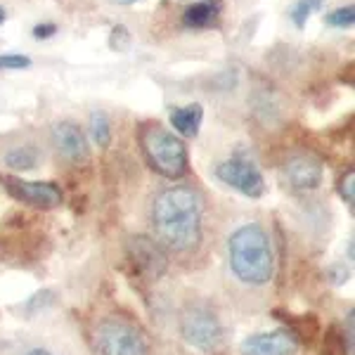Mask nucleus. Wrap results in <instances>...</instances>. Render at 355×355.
Wrapping results in <instances>:
<instances>
[{"label":"nucleus","instance_id":"f257e3e1","mask_svg":"<svg viewBox=\"0 0 355 355\" xmlns=\"http://www.w3.org/2000/svg\"><path fill=\"white\" fill-rule=\"evenodd\" d=\"M152 227L159 244L175 254L194 251L202 242V197L192 187H168L152 204Z\"/></svg>","mask_w":355,"mask_h":355},{"label":"nucleus","instance_id":"f03ea898","mask_svg":"<svg viewBox=\"0 0 355 355\" xmlns=\"http://www.w3.org/2000/svg\"><path fill=\"white\" fill-rule=\"evenodd\" d=\"M227 259L237 279L251 287H263L272 279L275 256L268 232L256 223L242 225L227 242Z\"/></svg>","mask_w":355,"mask_h":355},{"label":"nucleus","instance_id":"7ed1b4c3","mask_svg":"<svg viewBox=\"0 0 355 355\" xmlns=\"http://www.w3.org/2000/svg\"><path fill=\"white\" fill-rule=\"evenodd\" d=\"M145 159L157 173L178 180L187 173V150L180 137H175L164 125H145L140 133Z\"/></svg>","mask_w":355,"mask_h":355},{"label":"nucleus","instance_id":"20e7f679","mask_svg":"<svg viewBox=\"0 0 355 355\" xmlns=\"http://www.w3.org/2000/svg\"><path fill=\"white\" fill-rule=\"evenodd\" d=\"M97 348L102 355H147L150 343L135 324L110 318L97 327Z\"/></svg>","mask_w":355,"mask_h":355},{"label":"nucleus","instance_id":"39448f33","mask_svg":"<svg viewBox=\"0 0 355 355\" xmlns=\"http://www.w3.org/2000/svg\"><path fill=\"white\" fill-rule=\"evenodd\" d=\"M180 334L197 351H214L223 341V327L216 313L206 306H190L180 315Z\"/></svg>","mask_w":355,"mask_h":355},{"label":"nucleus","instance_id":"423d86ee","mask_svg":"<svg viewBox=\"0 0 355 355\" xmlns=\"http://www.w3.org/2000/svg\"><path fill=\"white\" fill-rule=\"evenodd\" d=\"M216 178L220 182H225L227 187L242 192L244 197L259 199L266 192V180L263 173L259 171V166L244 157H232L227 162H223L216 166Z\"/></svg>","mask_w":355,"mask_h":355},{"label":"nucleus","instance_id":"0eeeda50","mask_svg":"<svg viewBox=\"0 0 355 355\" xmlns=\"http://www.w3.org/2000/svg\"><path fill=\"white\" fill-rule=\"evenodd\" d=\"M125 254H128V261L133 263L135 270L147 279H159L168 268V256H166L164 246L157 239L145 237V234L130 237L125 244Z\"/></svg>","mask_w":355,"mask_h":355},{"label":"nucleus","instance_id":"6e6552de","mask_svg":"<svg viewBox=\"0 0 355 355\" xmlns=\"http://www.w3.org/2000/svg\"><path fill=\"white\" fill-rule=\"evenodd\" d=\"M3 187L15 197L17 202L36 206V209H55L62 204V190L55 182H38V180H21L15 175H0Z\"/></svg>","mask_w":355,"mask_h":355},{"label":"nucleus","instance_id":"1a4fd4ad","mask_svg":"<svg viewBox=\"0 0 355 355\" xmlns=\"http://www.w3.org/2000/svg\"><path fill=\"white\" fill-rule=\"evenodd\" d=\"M242 355H296L299 341L291 331H261V334L246 336L239 346Z\"/></svg>","mask_w":355,"mask_h":355},{"label":"nucleus","instance_id":"9d476101","mask_svg":"<svg viewBox=\"0 0 355 355\" xmlns=\"http://www.w3.org/2000/svg\"><path fill=\"white\" fill-rule=\"evenodd\" d=\"M284 180L296 192L318 190L320 182H322V164L315 157H311V154H301V157L289 159L287 166H284Z\"/></svg>","mask_w":355,"mask_h":355},{"label":"nucleus","instance_id":"9b49d317","mask_svg":"<svg viewBox=\"0 0 355 355\" xmlns=\"http://www.w3.org/2000/svg\"><path fill=\"white\" fill-rule=\"evenodd\" d=\"M50 137H53V145L57 147V152L64 159H69V162L88 159V142H85L83 130L73 121H57L53 130H50Z\"/></svg>","mask_w":355,"mask_h":355},{"label":"nucleus","instance_id":"f8f14e48","mask_svg":"<svg viewBox=\"0 0 355 355\" xmlns=\"http://www.w3.org/2000/svg\"><path fill=\"white\" fill-rule=\"evenodd\" d=\"M220 17V0H199L190 5L182 15V24L187 28H209L218 24Z\"/></svg>","mask_w":355,"mask_h":355},{"label":"nucleus","instance_id":"ddd939ff","mask_svg":"<svg viewBox=\"0 0 355 355\" xmlns=\"http://www.w3.org/2000/svg\"><path fill=\"white\" fill-rule=\"evenodd\" d=\"M204 121V110L202 105H187V107H178L171 112V125L175 128L178 135L182 137H194L202 128Z\"/></svg>","mask_w":355,"mask_h":355},{"label":"nucleus","instance_id":"4468645a","mask_svg":"<svg viewBox=\"0 0 355 355\" xmlns=\"http://www.w3.org/2000/svg\"><path fill=\"white\" fill-rule=\"evenodd\" d=\"M5 164L15 171H31L38 164V152L33 147H17V150L5 154Z\"/></svg>","mask_w":355,"mask_h":355},{"label":"nucleus","instance_id":"2eb2a0df","mask_svg":"<svg viewBox=\"0 0 355 355\" xmlns=\"http://www.w3.org/2000/svg\"><path fill=\"white\" fill-rule=\"evenodd\" d=\"M90 133H93V140L97 142L100 147H110V140H112V125H110V119H107L105 112H93L90 114Z\"/></svg>","mask_w":355,"mask_h":355},{"label":"nucleus","instance_id":"dca6fc26","mask_svg":"<svg viewBox=\"0 0 355 355\" xmlns=\"http://www.w3.org/2000/svg\"><path fill=\"white\" fill-rule=\"evenodd\" d=\"M324 0H299V3L291 8V19H294V24L303 28L308 24V19H311V15H315L318 10H322Z\"/></svg>","mask_w":355,"mask_h":355},{"label":"nucleus","instance_id":"f3484780","mask_svg":"<svg viewBox=\"0 0 355 355\" xmlns=\"http://www.w3.org/2000/svg\"><path fill=\"white\" fill-rule=\"evenodd\" d=\"M329 26L334 28H351L355 24V8L353 5H346V8H336L334 12H329L324 17Z\"/></svg>","mask_w":355,"mask_h":355},{"label":"nucleus","instance_id":"a211bd4d","mask_svg":"<svg viewBox=\"0 0 355 355\" xmlns=\"http://www.w3.org/2000/svg\"><path fill=\"white\" fill-rule=\"evenodd\" d=\"M26 67H31V60L26 55H17V53L0 55V71H19V69Z\"/></svg>","mask_w":355,"mask_h":355},{"label":"nucleus","instance_id":"6ab92c4d","mask_svg":"<svg viewBox=\"0 0 355 355\" xmlns=\"http://www.w3.org/2000/svg\"><path fill=\"white\" fill-rule=\"evenodd\" d=\"M341 197L346 199V204H351L355 202V171H348L346 175L341 178Z\"/></svg>","mask_w":355,"mask_h":355},{"label":"nucleus","instance_id":"aec40b11","mask_svg":"<svg viewBox=\"0 0 355 355\" xmlns=\"http://www.w3.org/2000/svg\"><path fill=\"white\" fill-rule=\"evenodd\" d=\"M57 33V24H38L36 28H33V38H38V41H43V38H50Z\"/></svg>","mask_w":355,"mask_h":355},{"label":"nucleus","instance_id":"412c9836","mask_svg":"<svg viewBox=\"0 0 355 355\" xmlns=\"http://www.w3.org/2000/svg\"><path fill=\"white\" fill-rule=\"evenodd\" d=\"M26 355H53L50 351H43V348H33V351H28Z\"/></svg>","mask_w":355,"mask_h":355},{"label":"nucleus","instance_id":"4be33fe9","mask_svg":"<svg viewBox=\"0 0 355 355\" xmlns=\"http://www.w3.org/2000/svg\"><path fill=\"white\" fill-rule=\"evenodd\" d=\"M114 3H119V5H133V3H137V0H114Z\"/></svg>","mask_w":355,"mask_h":355},{"label":"nucleus","instance_id":"5701e85b","mask_svg":"<svg viewBox=\"0 0 355 355\" xmlns=\"http://www.w3.org/2000/svg\"><path fill=\"white\" fill-rule=\"evenodd\" d=\"M5 19H8V12H5V10L3 8H0V24H3V21Z\"/></svg>","mask_w":355,"mask_h":355}]
</instances>
